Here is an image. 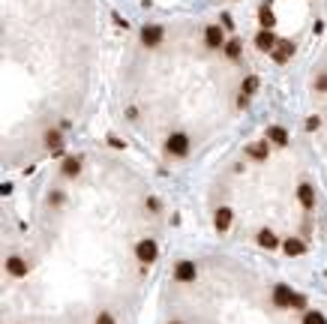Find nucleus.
<instances>
[{
    "label": "nucleus",
    "mask_w": 327,
    "mask_h": 324,
    "mask_svg": "<svg viewBox=\"0 0 327 324\" xmlns=\"http://www.w3.org/2000/svg\"><path fill=\"white\" fill-rule=\"evenodd\" d=\"M165 150H168L171 156H186V153H189V138H186L183 132H174V135H168Z\"/></svg>",
    "instance_id": "1"
},
{
    "label": "nucleus",
    "mask_w": 327,
    "mask_h": 324,
    "mask_svg": "<svg viewBox=\"0 0 327 324\" xmlns=\"http://www.w3.org/2000/svg\"><path fill=\"white\" fill-rule=\"evenodd\" d=\"M156 240H141L138 246H135V255H138V261L141 264H153V258H156Z\"/></svg>",
    "instance_id": "2"
},
{
    "label": "nucleus",
    "mask_w": 327,
    "mask_h": 324,
    "mask_svg": "<svg viewBox=\"0 0 327 324\" xmlns=\"http://www.w3.org/2000/svg\"><path fill=\"white\" fill-rule=\"evenodd\" d=\"M141 42H144L147 48H156V45L162 42V27H159V24H147V27H141Z\"/></svg>",
    "instance_id": "3"
},
{
    "label": "nucleus",
    "mask_w": 327,
    "mask_h": 324,
    "mask_svg": "<svg viewBox=\"0 0 327 324\" xmlns=\"http://www.w3.org/2000/svg\"><path fill=\"white\" fill-rule=\"evenodd\" d=\"M294 297H297V294H294L288 285H276V288H273V303H276L279 309H285V306H294Z\"/></svg>",
    "instance_id": "4"
},
{
    "label": "nucleus",
    "mask_w": 327,
    "mask_h": 324,
    "mask_svg": "<svg viewBox=\"0 0 327 324\" xmlns=\"http://www.w3.org/2000/svg\"><path fill=\"white\" fill-rule=\"evenodd\" d=\"M195 276H198V267H195L192 261H180V264L174 267V279H177V282H192Z\"/></svg>",
    "instance_id": "5"
},
{
    "label": "nucleus",
    "mask_w": 327,
    "mask_h": 324,
    "mask_svg": "<svg viewBox=\"0 0 327 324\" xmlns=\"http://www.w3.org/2000/svg\"><path fill=\"white\" fill-rule=\"evenodd\" d=\"M270 54H273V60H276V63H285V60L294 54V42H288V39H279V42H276V48H273Z\"/></svg>",
    "instance_id": "6"
},
{
    "label": "nucleus",
    "mask_w": 327,
    "mask_h": 324,
    "mask_svg": "<svg viewBox=\"0 0 327 324\" xmlns=\"http://www.w3.org/2000/svg\"><path fill=\"white\" fill-rule=\"evenodd\" d=\"M204 42H207V48H222V27L219 24H210L204 30Z\"/></svg>",
    "instance_id": "7"
},
{
    "label": "nucleus",
    "mask_w": 327,
    "mask_h": 324,
    "mask_svg": "<svg viewBox=\"0 0 327 324\" xmlns=\"http://www.w3.org/2000/svg\"><path fill=\"white\" fill-rule=\"evenodd\" d=\"M297 198H300V204H303L306 210H312V207H315V192H312V186H309V183H300V186H297Z\"/></svg>",
    "instance_id": "8"
},
{
    "label": "nucleus",
    "mask_w": 327,
    "mask_h": 324,
    "mask_svg": "<svg viewBox=\"0 0 327 324\" xmlns=\"http://www.w3.org/2000/svg\"><path fill=\"white\" fill-rule=\"evenodd\" d=\"M213 225H216V231H228L231 228V210L228 207H219L213 213Z\"/></svg>",
    "instance_id": "9"
},
{
    "label": "nucleus",
    "mask_w": 327,
    "mask_h": 324,
    "mask_svg": "<svg viewBox=\"0 0 327 324\" xmlns=\"http://www.w3.org/2000/svg\"><path fill=\"white\" fill-rule=\"evenodd\" d=\"M255 87H258V78H255V75L243 78V84H240V105H246V99L255 93Z\"/></svg>",
    "instance_id": "10"
},
{
    "label": "nucleus",
    "mask_w": 327,
    "mask_h": 324,
    "mask_svg": "<svg viewBox=\"0 0 327 324\" xmlns=\"http://www.w3.org/2000/svg\"><path fill=\"white\" fill-rule=\"evenodd\" d=\"M255 45H258L261 51H273V48H276V39H273L270 30H261V33L255 36Z\"/></svg>",
    "instance_id": "11"
},
{
    "label": "nucleus",
    "mask_w": 327,
    "mask_h": 324,
    "mask_svg": "<svg viewBox=\"0 0 327 324\" xmlns=\"http://www.w3.org/2000/svg\"><path fill=\"white\" fill-rule=\"evenodd\" d=\"M258 246H264V249H276L279 240H276V234H273L270 228H261V231H258Z\"/></svg>",
    "instance_id": "12"
},
{
    "label": "nucleus",
    "mask_w": 327,
    "mask_h": 324,
    "mask_svg": "<svg viewBox=\"0 0 327 324\" xmlns=\"http://www.w3.org/2000/svg\"><path fill=\"white\" fill-rule=\"evenodd\" d=\"M267 138H270L273 144H279V147L288 144V132H285L282 126H270V129H267Z\"/></svg>",
    "instance_id": "13"
},
{
    "label": "nucleus",
    "mask_w": 327,
    "mask_h": 324,
    "mask_svg": "<svg viewBox=\"0 0 327 324\" xmlns=\"http://www.w3.org/2000/svg\"><path fill=\"white\" fill-rule=\"evenodd\" d=\"M45 144H48V150H51V153H60V150H63V138H60V132H57V129H51V132L45 135Z\"/></svg>",
    "instance_id": "14"
},
{
    "label": "nucleus",
    "mask_w": 327,
    "mask_h": 324,
    "mask_svg": "<svg viewBox=\"0 0 327 324\" xmlns=\"http://www.w3.org/2000/svg\"><path fill=\"white\" fill-rule=\"evenodd\" d=\"M6 270H9L12 276H27V270H30V267H27L21 258H9V261H6Z\"/></svg>",
    "instance_id": "15"
},
{
    "label": "nucleus",
    "mask_w": 327,
    "mask_h": 324,
    "mask_svg": "<svg viewBox=\"0 0 327 324\" xmlns=\"http://www.w3.org/2000/svg\"><path fill=\"white\" fill-rule=\"evenodd\" d=\"M78 171H81V159H78V156L63 159V174H66V177H75Z\"/></svg>",
    "instance_id": "16"
},
{
    "label": "nucleus",
    "mask_w": 327,
    "mask_h": 324,
    "mask_svg": "<svg viewBox=\"0 0 327 324\" xmlns=\"http://www.w3.org/2000/svg\"><path fill=\"white\" fill-rule=\"evenodd\" d=\"M258 18H261V27H264V30H270V27L276 24V18H273V12H270V6H261V12H258Z\"/></svg>",
    "instance_id": "17"
},
{
    "label": "nucleus",
    "mask_w": 327,
    "mask_h": 324,
    "mask_svg": "<svg viewBox=\"0 0 327 324\" xmlns=\"http://www.w3.org/2000/svg\"><path fill=\"white\" fill-rule=\"evenodd\" d=\"M246 153H249L252 159H264V156H267V144L255 141V144H249V147H246Z\"/></svg>",
    "instance_id": "18"
},
{
    "label": "nucleus",
    "mask_w": 327,
    "mask_h": 324,
    "mask_svg": "<svg viewBox=\"0 0 327 324\" xmlns=\"http://www.w3.org/2000/svg\"><path fill=\"white\" fill-rule=\"evenodd\" d=\"M303 324H327V318L318 309H306V312H303Z\"/></svg>",
    "instance_id": "19"
},
{
    "label": "nucleus",
    "mask_w": 327,
    "mask_h": 324,
    "mask_svg": "<svg viewBox=\"0 0 327 324\" xmlns=\"http://www.w3.org/2000/svg\"><path fill=\"white\" fill-rule=\"evenodd\" d=\"M303 249H306V246H303L300 240H294V237L285 240V252H288V255H303Z\"/></svg>",
    "instance_id": "20"
},
{
    "label": "nucleus",
    "mask_w": 327,
    "mask_h": 324,
    "mask_svg": "<svg viewBox=\"0 0 327 324\" xmlns=\"http://www.w3.org/2000/svg\"><path fill=\"white\" fill-rule=\"evenodd\" d=\"M222 48H225V54H228V57H240V42H237V39H231V42H225Z\"/></svg>",
    "instance_id": "21"
},
{
    "label": "nucleus",
    "mask_w": 327,
    "mask_h": 324,
    "mask_svg": "<svg viewBox=\"0 0 327 324\" xmlns=\"http://www.w3.org/2000/svg\"><path fill=\"white\" fill-rule=\"evenodd\" d=\"M315 90H321V93H324V90H327V72H324V75H318V78H315Z\"/></svg>",
    "instance_id": "22"
},
{
    "label": "nucleus",
    "mask_w": 327,
    "mask_h": 324,
    "mask_svg": "<svg viewBox=\"0 0 327 324\" xmlns=\"http://www.w3.org/2000/svg\"><path fill=\"white\" fill-rule=\"evenodd\" d=\"M96 324H114V318H111V312H99V318H96Z\"/></svg>",
    "instance_id": "23"
},
{
    "label": "nucleus",
    "mask_w": 327,
    "mask_h": 324,
    "mask_svg": "<svg viewBox=\"0 0 327 324\" xmlns=\"http://www.w3.org/2000/svg\"><path fill=\"white\" fill-rule=\"evenodd\" d=\"M318 123H321V120H318V117H309V120H306V129H309V132H312V129H318Z\"/></svg>",
    "instance_id": "24"
},
{
    "label": "nucleus",
    "mask_w": 327,
    "mask_h": 324,
    "mask_svg": "<svg viewBox=\"0 0 327 324\" xmlns=\"http://www.w3.org/2000/svg\"><path fill=\"white\" fill-rule=\"evenodd\" d=\"M108 144H111V147H117V150H120V147H126V144H123L117 135H111V138H108Z\"/></svg>",
    "instance_id": "25"
},
{
    "label": "nucleus",
    "mask_w": 327,
    "mask_h": 324,
    "mask_svg": "<svg viewBox=\"0 0 327 324\" xmlns=\"http://www.w3.org/2000/svg\"><path fill=\"white\" fill-rule=\"evenodd\" d=\"M171 324H183V321H171Z\"/></svg>",
    "instance_id": "26"
}]
</instances>
